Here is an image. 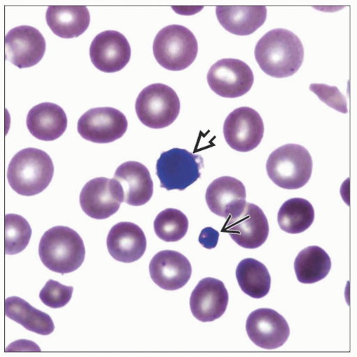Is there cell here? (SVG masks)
Returning <instances> with one entry per match:
<instances>
[{"label": "cell", "instance_id": "obj_2", "mask_svg": "<svg viewBox=\"0 0 357 357\" xmlns=\"http://www.w3.org/2000/svg\"><path fill=\"white\" fill-rule=\"evenodd\" d=\"M39 255L47 269L64 275L76 271L82 265L85 247L75 231L67 226H55L43 235Z\"/></svg>", "mask_w": 357, "mask_h": 357}, {"label": "cell", "instance_id": "obj_9", "mask_svg": "<svg viewBox=\"0 0 357 357\" xmlns=\"http://www.w3.org/2000/svg\"><path fill=\"white\" fill-rule=\"evenodd\" d=\"M83 212L94 219H106L116 214L124 202V194L114 178L97 177L89 181L79 196Z\"/></svg>", "mask_w": 357, "mask_h": 357}, {"label": "cell", "instance_id": "obj_4", "mask_svg": "<svg viewBox=\"0 0 357 357\" xmlns=\"http://www.w3.org/2000/svg\"><path fill=\"white\" fill-rule=\"evenodd\" d=\"M313 168L312 159L301 145L287 144L274 151L266 162V172L279 187L299 189L310 181Z\"/></svg>", "mask_w": 357, "mask_h": 357}, {"label": "cell", "instance_id": "obj_11", "mask_svg": "<svg viewBox=\"0 0 357 357\" xmlns=\"http://www.w3.org/2000/svg\"><path fill=\"white\" fill-rule=\"evenodd\" d=\"M128 123L125 115L113 108H96L79 119L77 131L85 140L96 143H109L122 138Z\"/></svg>", "mask_w": 357, "mask_h": 357}, {"label": "cell", "instance_id": "obj_6", "mask_svg": "<svg viewBox=\"0 0 357 357\" xmlns=\"http://www.w3.org/2000/svg\"><path fill=\"white\" fill-rule=\"evenodd\" d=\"M135 110L144 126L161 129L175 122L181 111V101L170 87L161 83L153 84L139 94Z\"/></svg>", "mask_w": 357, "mask_h": 357}, {"label": "cell", "instance_id": "obj_14", "mask_svg": "<svg viewBox=\"0 0 357 357\" xmlns=\"http://www.w3.org/2000/svg\"><path fill=\"white\" fill-rule=\"evenodd\" d=\"M246 330L251 341L265 349L280 348L290 334L285 319L271 309H259L252 312L247 320Z\"/></svg>", "mask_w": 357, "mask_h": 357}, {"label": "cell", "instance_id": "obj_32", "mask_svg": "<svg viewBox=\"0 0 357 357\" xmlns=\"http://www.w3.org/2000/svg\"><path fill=\"white\" fill-rule=\"evenodd\" d=\"M219 240V233L213 228L203 229L200 233L199 243L206 249H212L216 247Z\"/></svg>", "mask_w": 357, "mask_h": 357}, {"label": "cell", "instance_id": "obj_27", "mask_svg": "<svg viewBox=\"0 0 357 357\" xmlns=\"http://www.w3.org/2000/svg\"><path fill=\"white\" fill-rule=\"evenodd\" d=\"M278 221L284 232L301 233L307 231L314 221V207L304 198H291L281 206Z\"/></svg>", "mask_w": 357, "mask_h": 357}, {"label": "cell", "instance_id": "obj_5", "mask_svg": "<svg viewBox=\"0 0 357 357\" xmlns=\"http://www.w3.org/2000/svg\"><path fill=\"white\" fill-rule=\"evenodd\" d=\"M153 52L156 61L172 71H183L195 61L198 43L187 27L172 24L164 27L154 41Z\"/></svg>", "mask_w": 357, "mask_h": 357}, {"label": "cell", "instance_id": "obj_16", "mask_svg": "<svg viewBox=\"0 0 357 357\" xmlns=\"http://www.w3.org/2000/svg\"><path fill=\"white\" fill-rule=\"evenodd\" d=\"M228 303L229 294L225 284L213 278L201 280L190 297L192 313L202 322H211L220 318Z\"/></svg>", "mask_w": 357, "mask_h": 357}, {"label": "cell", "instance_id": "obj_22", "mask_svg": "<svg viewBox=\"0 0 357 357\" xmlns=\"http://www.w3.org/2000/svg\"><path fill=\"white\" fill-rule=\"evenodd\" d=\"M216 14L220 24L230 34L247 36L264 23L265 6H218Z\"/></svg>", "mask_w": 357, "mask_h": 357}, {"label": "cell", "instance_id": "obj_15", "mask_svg": "<svg viewBox=\"0 0 357 357\" xmlns=\"http://www.w3.org/2000/svg\"><path fill=\"white\" fill-rule=\"evenodd\" d=\"M92 63L107 73L122 71L130 62L131 48L121 33L107 31L98 35L89 48Z\"/></svg>", "mask_w": 357, "mask_h": 357}, {"label": "cell", "instance_id": "obj_20", "mask_svg": "<svg viewBox=\"0 0 357 357\" xmlns=\"http://www.w3.org/2000/svg\"><path fill=\"white\" fill-rule=\"evenodd\" d=\"M114 178L122 187L124 202L130 205H143L153 195L154 184L151 173L139 162L123 163L116 169Z\"/></svg>", "mask_w": 357, "mask_h": 357}, {"label": "cell", "instance_id": "obj_31", "mask_svg": "<svg viewBox=\"0 0 357 357\" xmlns=\"http://www.w3.org/2000/svg\"><path fill=\"white\" fill-rule=\"evenodd\" d=\"M310 90L327 105L342 113L348 112L346 99L337 87L324 84H312L310 86Z\"/></svg>", "mask_w": 357, "mask_h": 357}, {"label": "cell", "instance_id": "obj_7", "mask_svg": "<svg viewBox=\"0 0 357 357\" xmlns=\"http://www.w3.org/2000/svg\"><path fill=\"white\" fill-rule=\"evenodd\" d=\"M203 159L187 150L173 148L158 160L157 175L160 187L167 191H184L201 177Z\"/></svg>", "mask_w": 357, "mask_h": 357}, {"label": "cell", "instance_id": "obj_23", "mask_svg": "<svg viewBox=\"0 0 357 357\" xmlns=\"http://www.w3.org/2000/svg\"><path fill=\"white\" fill-rule=\"evenodd\" d=\"M46 20L52 31L59 38L80 36L91 22V15L85 6H50Z\"/></svg>", "mask_w": 357, "mask_h": 357}, {"label": "cell", "instance_id": "obj_25", "mask_svg": "<svg viewBox=\"0 0 357 357\" xmlns=\"http://www.w3.org/2000/svg\"><path fill=\"white\" fill-rule=\"evenodd\" d=\"M294 267L297 279L303 284H310L329 275L332 261L324 249L314 246L303 249L297 255Z\"/></svg>", "mask_w": 357, "mask_h": 357}, {"label": "cell", "instance_id": "obj_19", "mask_svg": "<svg viewBox=\"0 0 357 357\" xmlns=\"http://www.w3.org/2000/svg\"><path fill=\"white\" fill-rule=\"evenodd\" d=\"M107 247L115 260L132 263L141 258L145 253L146 236L137 225L131 222H121L109 231Z\"/></svg>", "mask_w": 357, "mask_h": 357}, {"label": "cell", "instance_id": "obj_28", "mask_svg": "<svg viewBox=\"0 0 357 357\" xmlns=\"http://www.w3.org/2000/svg\"><path fill=\"white\" fill-rule=\"evenodd\" d=\"M189 221L182 212L167 208L160 212L154 222L156 235L164 242H176L187 234Z\"/></svg>", "mask_w": 357, "mask_h": 357}, {"label": "cell", "instance_id": "obj_29", "mask_svg": "<svg viewBox=\"0 0 357 357\" xmlns=\"http://www.w3.org/2000/svg\"><path fill=\"white\" fill-rule=\"evenodd\" d=\"M32 235V228L27 221L17 214H7L5 217V252L15 255L22 252L28 246Z\"/></svg>", "mask_w": 357, "mask_h": 357}, {"label": "cell", "instance_id": "obj_24", "mask_svg": "<svg viewBox=\"0 0 357 357\" xmlns=\"http://www.w3.org/2000/svg\"><path fill=\"white\" fill-rule=\"evenodd\" d=\"M6 316L34 333L46 336L54 330L51 317L17 296L9 297L5 303Z\"/></svg>", "mask_w": 357, "mask_h": 357}, {"label": "cell", "instance_id": "obj_26", "mask_svg": "<svg viewBox=\"0 0 357 357\" xmlns=\"http://www.w3.org/2000/svg\"><path fill=\"white\" fill-rule=\"evenodd\" d=\"M236 277L242 291L254 299H261L270 292L271 277L266 267L254 258H246L237 265Z\"/></svg>", "mask_w": 357, "mask_h": 357}, {"label": "cell", "instance_id": "obj_13", "mask_svg": "<svg viewBox=\"0 0 357 357\" xmlns=\"http://www.w3.org/2000/svg\"><path fill=\"white\" fill-rule=\"evenodd\" d=\"M6 58L19 68L33 67L41 61L46 42L38 29L23 25L13 28L5 38Z\"/></svg>", "mask_w": 357, "mask_h": 357}, {"label": "cell", "instance_id": "obj_8", "mask_svg": "<svg viewBox=\"0 0 357 357\" xmlns=\"http://www.w3.org/2000/svg\"><path fill=\"white\" fill-rule=\"evenodd\" d=\"M222 232L228 233L243 248L254 249L266 242L270 227L261 208L246 203L242 210L227 219Z\"/></svg>", "mask_w": 357, "mask_h": 357}, {"label": "cell", "instance_id": "obj_12", "mask_svg": "<svg viewBox=\"0 0 357 357\" xmlns=\"http://www.w3.org/2000/svg\"><path fill=\"white\" fill-rule=\"evenodd\" d=\"M223 132L232 150L244 153L253 151L264 136L262 118L251 108H237L226 118Z\"/></svg>", "mask_w": 357, "mask_h": 357}, {"label": "cell", "instance_id": "obj_10", "mask_svg": "<svg viewBox=\"0 0 357 357\" xmlns=\"http://www.w3.org/2000/svg\"><path fill=\"white\" fill-rule=\"evenodd\" d=\"M207 82L217 95L236 99L251 90L254 75L250 66L240 59H222L211 67Z\"/></svg>", "mask_w": 357, "mask_h": 357}, {"label": "cell", "instance_id": "obj_21", "mask_svg": "<svg viewBox=\"0 0 357 357\" xmlns=\"http://www.w3.org/2000/svg\"><path fill=\"white\" fill-rule=\"evenodd\" d=\"M26 126L36 138L44 141L61 137L68 127V117L64 110L51 103H43L28 112Z\"/></svg>", "mask_w": 357, "mask_h": 357}, {"label": "cell", "instance_id": "obj_1", "mask_svg": "<svg viewBox=\"0 0 357 357\" xmlns=\"http://www.w3.org/2000/svg\"><path fill=\"white\" fill-rule=\"evenodd\" d=\"M301 39L284 29L266 34L257 43L255 56L260 68L268 75L284 78L299 71L304 61Z\"/></svg>", "mask_w": 357, "mask_h": 357}, {"label": "cell", "instance_id": "obj_18", "mask_svg": "<svg viewBox=\"0 0 357 357\" xmlns=\"http://www.w3.org/2000/svg\"><path fill=\"white\" fill-rule=\"evenodd\" d=\"M246 197L244 184L230 176L218 178L206 191V201L211 211L226 219L242 210Z\"/></svg>", "mask_w": 357, "mask_h": 357}, {"label": "cell", "instance_id": "obj_30", "mask_svg": "<svg viewBox=\"0 0 357 357\" xmlns=\"http://www.w3.org/2000/svg\"><path fill=\"white\" fill-rule=\"evenodd\" d=\"M73 286H67L50 279L41 290L40 298L43 303L52 309L66 306L72 299Z\"/></svg>", "mask_w": 357, "mask_h": 357}, {"label": "cell", "instance_id": "obj_3", "mask_svg": "<svg viewBox=\"0 0 357 357\" xmlns=\"http://www.w3.org/2000/svg\"><path fill=\"white\" fill-rule=\"evenodd\" d=\"M54 165L45 152L28 147L12 159L8 169L11 188L24 196H33L45 191L52 182Z\"/></svg>", "mask_w": 357, "mask_h": 357}, {"label": "cell", "instance_id": "obj_17", "mask_svg": "<svg viewBox=\"0 0 357 357\" xmlns=\"http://www.w3.org/2000/svg\"><path fill=\"white\" fill-rule=\"evenodd\" d=\"M153 281L160 288L175 291L185 286L192 275V265L182 254L165 250L158 253L150 264Z\"/></svg>", "mask_w": 357, "mask_h": 357}]
</instances>
